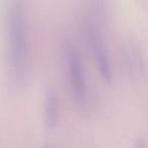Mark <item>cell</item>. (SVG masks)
Here are the masks:
<instances>
[{"instance_id":"1","label":"cell","mask_w":148,"mask_h":148,"mask_svg":"<svg viewBox=\"0 0 148 148\" xmlns=\"http://www.w3.org/2000/svg\"><path fill=\"white\" fill-rule=\"evenodd\" d=\"M9 48L10 61L15 79H25L29 62V40L25 14L21 5L15 4L9 13Z\"/></svg>"},{"instance_id":"2","label":"cell","mask_w":148,"mask_h":148,"mask_svg":"<svg viewBox=\"0 0 148 148\" xmlns=\"http://www.w3.org/2000/svg\"><path fill=\"white\" fill-rule=\"evenodd\" d=\"M64 50L71 90L75 97V101L79 105H83L86 101L87 87L82 60L80 59L76 48L71 43L66 44Z\"/></svg>"},{"instance_id":"3","label":"cell","mask_w":148,"mask_h":148,"mask_svg":"<svg viewBox=\"0 0 148 148\" xmlns=\"http://www.w3.org/2000/svg\"><path fill=\"white\" fill-rule=\"evenodd\" d=\"M90 43L92 48L93 57H95V63L99 67V73L101 78L103 79L106 83L112 82V67L111 62L109 59L107 49L103 45V41L97 34V32L92 31L90 34Z\"/></svg>"},{"instance_id":"4","label":"cell","mask_w":148,"mask_h":148,"mask_svg":"<svg viewBox=\"0 0 148 148\" xmlns=\"http://www.w3.org/2000/svg\"><path fill=\"white\" fill-rule=\"evenodd\" d=\"M58 99L52 90H49L44 101V119L49 129H54L58 122Z\"/></svg>"},{"instance_id":"5","label":"cell","mask_w":148,"mask_h":148,"mask_svg":"<svg viewBox=\"0 0 148 148\" xmlns=\"http://www.w3.org/2000/svg\"><path fill=\"white\" fill-rule=\"evenodd\" d=\"M135 148H148V145L144 140H137L136 141V144H135Z\"/></svg>"}]
</instances>
